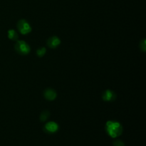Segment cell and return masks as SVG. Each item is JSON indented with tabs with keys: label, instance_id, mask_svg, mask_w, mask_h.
Here are the masks:
<instances>
[{
	"label": "cell",
	"instance_id": "cell-3",
	"mask_svg": "<svg viewBox=\"0 0 146 146\" xmlns=\"http://www.w3.org/2000/svg\"><path fill=\"white\" fill-rule=\"evenodd\" d=\"M17 28L19 32L22 34H27L32 30L31 25L25 19H20L17 23Z\"/></svg>",
	"mask_w": 146,
	"mask_h": 146
},
{
	"label": "cell",
	"instance_id": "cell-8",
	"mask_svg": "<svg viewBox=\"0 0 146 146\" xmlns=\"http://www.w3.org/2000/svg\"><path fill=\"white\" fill-rule=\"evenodd\" d=\"M8 38L13 41H15L18 38V34L14 29H10L8 31Z\"/></svg>",
	"mask_w": 146,
	"mask_h": 146
},
{
	"label": "cell",
	"instance_id": "cell-1",
	"mask_svg": "<svg viewBox=\"0 0 146 146\" xmlns=\"http://www.w3.org/2000/svg\"><path fill=\"white\" fill-rule=\"evenodd\" d=\"M106 131L109 136L115 138L120 136L123 133V127L117 121H108L106 124Z\"/></svg>",
	"mask_w": 146,
	"mask_h": 146
},
{
	"label": "cell",
	"instance_id": "cell-5",
	"mask_svg": "<svg viewBox=\"0 0 146 146\" xmlns=\"http://www.w3.org/2000/svg\"><path fill=\"white\" fill-rule=\"evenodd\" d=\"M103 99L105 101H113L115 99L116 96H115V93L113 91H111V90H106L102 95Z\"/></svg>",
	"mask_w": 146,
	"mask_h": 146
},
{
	"label": "cell",
	"instance_id": "cell-6",
	"mask_svg": "<svg viewBox=\"0 0 146 146\" xmlns=\"http://www.w3.org/2000/svg\"><path fill=\"white\" fill-rule=\"evenodd\" d=\"M60 44H61V40L58 37L55 36L49 38L47 41V45L51 48H56L60 45Z\"/></svg>",
	"mask_w": 146,
	"mask_h": 146
},
{
	"label": "cell",
	"instance_id": "cell-9",
	"mask_svg": "<svg viewBox=\"0 0 146 146\" xmlns=\"http://www.w3.org/2000/svg\"><path fill=\"white\" fill-rule=\"evenodd\" d=\"M49 115H50V114H49V112H48V111H43V112L41 113V115H40V120H41V121H46V120L48 119V118Z\"/></svg>",
	"mask_w": 146,
	"mask_h": 146
},
{
	"label": "cell",
	"instance_id": "cell-7",
	"mask_svg": "<svg viewBox=\"0 0 146 146\" xmlns=\"http://www.w3.org/2000/svg\"><path fill=\"white\" fill-rule=\"evenodd\" d=\"M44 97L48 101H53L56 98V92L54 89L48 88L44 91Z\"/></svg>",
	"mask_w": 146,
	"mask_h": 146
},
{
	"label": "cell",
	"instance_id": "cell-10",
	"mask_svg": "<svg viewBox=\"0 0 146 146\" xmlns=\"http://www.w3.org/2000/svg\"><path fill=\"white\" fill-rule=\"evenodd\" d=\"M46 52V49L45 47H41L36 50V54L38 57H42L43 56L45 55Z\"/></svg>",
	"mask_w": 146,
	"mask_h": 146
},
{
	"label": "cell",
	"instance_id": "cell-2",
	"mask_svg": "<svg viewBox=\"0 0 146 146\" xmlns=\"http://www.w3.org/2000/svg\"><path fill=\"white\" fill-rule=\"evenodd\" d=\"M14 48L16 51L21 55H27L30 52V46L24 41H17Z\"/></svg>",
	"mask_w": 146,
	"mask_h": 146
},
{
	"label": "cell",
	"instance_id": "cell-4",
	"mask_svg": "<svg viewBox=\"0 0 146 146\" xmlns=\"http://www.w3.org/2000/svg\"><path fill=\"white\" fill-rule=\"evenodd\" d=\"M58 129V125L56 123L53 122V121H50V122L47 123L45 125H44V131L49 133H56Z\"/></svg>",
	"mask_w": 146,
	"mask_h": 146
},
{
	"label": "cell",
	"instance_id": "cell-11",
	"mask_svg": "<svg viewBox=\"0 0 146 146\" xmlns=\"http://www.w3.org/2000/svg\"><path fill=\"white\" fill-rule=\"evenodd\" d=\"M141 45H140V48H141V49L143 51H144L145 52V49H146V45H145V39H143L142 41L141 42Z\"/></svg>",
	"mask_w": 146,
	"mask_h": 146
},
{
	"label": "cell",
	"instance_id": "cell-12",
	"mask_svg": "<svg viewBox=\"0 0 146 146\" xmlns=\"http://www.w3.org/2000/svg\"><path fill=\"white\" fill-rule=\"evenodd\" d=\"M113 146H125V144H124V143L122 142L121 141L118 140V141H114Z\"/></svg>",
	"mask_w": 146,
	"mask_h": 146
}]
</instances>
